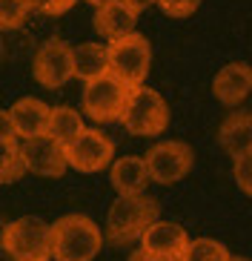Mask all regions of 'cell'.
Listing matches in <instances>:
<instances>
[{
    "label": "cell",
    "mask_w": 252,
    "mask_h": 261,
    "mask_svg": "<svg viewBox=\"0 0 252 261\" xmlns=\"http://www.w3.org/2000/svg\"><path fill=\"white\" fill-rule=\"evenodd\" d=\"M26 175V161H23V149L15 141H0V184H12Z\"/></svg>",
    "instance_id": "obj_19"
},
{
    "label": "cell",
    "mask_w": 252,
    "mask_h": 261,
    "mask_svg": "<svg viewBox=\"0 0 252 261\" xmlns=\"http://www.w3.org/2000/svg\"><path fill=\"white\" fill-rule=\"evenodd\" d=\"M9 115H12L15 135L29 141V138H38V135H46L52 107H46L43 100H38V98H20L15 107L9 109Z\"/></svg>",
    "instance_id": "obj_12"
},
{
    "label": "cell",
    "mask_w": 252,
    "mask_h": 261,
    "mask_svg": "<svg viewBox=\"0 0 252 261\" xmlns=\"http://www.w3.org/2000/svg\"><path fill=\"white\" fill-rule=\"evenodd\" d=\"M135 23H137V15L129 6H123V3H112V6H103V9L95 12V29H98L109 43L118 40V38L132 35V32H135Z\"/></svg>",
    "instance_id": "obj_16"
},
{
    "label": "cell",
    "mask_w": 252,
    "mask_h": 261,
    "mask_svg": "<svg viewBox=\"0 0 252 261\" xmlns=\"http://www.w3.org/2000/svg\"><path fill=\"white\" fill-rule=\"evenodd\" d=\"M29 17L26 0H0V29H20Z\"/></svg>",
    "instance_id": "obj_21"
},
{
    "label": "cell",
    "mask_w": 252,
    "mask_h": 261,
    "mask_svg": "<svg viewBox=\"0 0 252 261\" xmlns=\"http://www.w3.org/2000/svg\"><path fill=\"white\" fill-rule=\"evenodd\" d=\"M0 244L12 261H49L52 258V224L35 215L15 218L3 227Z\"/></svg>",
    "instance_id": "obj_3"
},
{
    "label": "cell",
    "mask_w": 252,
    "mask_h": 261,
    "mask_svg": "<svg viewBox=\"0 0 252 261\" xmlns=\"http://www.w3.org/2000/svg\"><path fill=\"white\" fill-rule=\"evenodd\" d=\"M26 172H35L40 178H61L66 172V146L58 144L52 135H38L20 144Z\"/></svg>",
    "instance_id": "obj_10"
},
{
    "label": "cell",
    "mask_w": 252,
    "mask_h": 261,
    "mask_svg": "<svg viewBox=\"0 0 252 261\" xmlns=\"http://www.w3.org/2000/svg\"><path fill=\"white\" fill-rule=\"evenodd\" d=\"M54 3H58V15H63V12H69V9L75 6L77 0H54Z\"/></svg>",
    "instance_id": "obj_28"
},
{
    "label": "cell",
    "mask_w": 252,
    "mask_h": 261,
    "mask_svg": "<svg viewBox=\"0 0 252 261\" xmlns=\"http://www.w3.org/2000/svg\"><path fill=\"white\" fill-rule=\"evenodd\" d=\"M121 3H123V6H129L132 12L137 15V12H144V9H149L152 3H158V0H121Z\"/></svg>",
    "instance_id": "obj_26"
},
{
    "label": "cell",
    "mask_w": 252,
    "mask_h": 261,
    "mask_svg": "<svg viewBox=\"0 0 252 261\" xmlns=\"http://www.w3.org/2000/svg\"><path fill=\"white\" fill-rule=\"evenodd\" d=\"M129 261H163V258H155V255L144 253V250H135V253L129 255Z\"/></svg>",
    "instance_id": "obj_27"
},
{
    "label": "cell",
    "mask_w": 252,
    "mask_h": 261,
    "mask_svg": "<svg viewBox=\"0 0 252 261\" xmlns=\"http://www.w3.org/2000/svg\"><path fill=\"white\" fill-rule=\"evenodd\" d=\"M86 3H92L95 9H103V6H112V3H121V0H86Z\"/></svg>",
    "instance_id": "obj_29"
},
{
    "label": "cell",
    "mask_w": 252,
    "mask_h": 261,
    "mask_svg": "<svg viewBox=\"0 0 252 261\" xmlns=\"http://www.w3.org/2000/svg\"><path fill=\"white\" fill-rule=\"evenodd\" d=\"M109 178H112V187L118 190V195H144V190L152 181L149 169H146V161L137 158V155H126V158L112 161Z\"/></svg>",
    "instance_id": "obj_14"
},
{
    "label": "cell",
    "mask_w": 252,
    "mask_h": 261,
    "mask_svg": "<svg viewBox=\"0 0 252 261\" xmlns=\"http://www.w3.org/2000/svg\"><path fill=\"white\" fill-rule=\"evenodd\" d=\"M115 144L100 129H83L72 144H66V164L77 172H100L112 167Z\"/></svg>",
    "instance_id": "obj_9"
},
{
    "label": "cell",
    "mask_w": 252,
    "mask_h": 261,
    "mask_svg": "<svg viewBox=\"0 0 252 261\" xmlns=\"http://www.w3.org/2000/svg\"><path fill=\"white\" fill-rule=\"evenodd\" d=\"M218 144L227 155L238 158L252 149V112H229L218 129Z\"/></svg>",
    "instance_id": "obj_15"
},
{
    "label": "cell",
    "mask_w": 252,
    "mask_h": 261,
    "mask_svg": "<svg viewBox=\"0 0 252 261\" xmlns=\"http://www.w3.org/2000/svg\"><path fill=\"white\" fill-rule=\"evenodd\" d=\"M186 244H189V236L181 224L160 221V218L155 224H149V230L141 236V250L163 261H181Z\"/></svg>",
    "instance_id": "obj_11"
},
{
    "label": "cell",
    "mask_w": 252,
    "mask_h": 261,
    "mask_svg": "<svg viewBox=\"0 0 252 261\" xmlns=\"http://www.w3.org/2000/svg\"><path fill=\"white\" fill-rule=\"evenodd\" d=\"M35 81L46 89H61L63 84H69L75 77V58H72V46L63 40L52 38L40 43V49L35 52V63H32Z\"/></svg>",
    "instance_id": "obj_8"
},
{
    "label": "cell",
    "mask_w": 252,
    "mask_h": 261,
    "mask_svg": "<svg viewBox=\"0 0 252 261\" xmlns=\"http://www.w3.org/2000/svg\"><path fill=\"white\" fill-rule=\"evenodd\" d=\"M232 175H235V184L241 187V192L252 195V149L235 158V164H232Z\"/></svg>",
    "instance_id": "obj_22"
},
{
    "label": "cell",
    "mask_w": 252,
    "mask_h": 261,
    "mask_svg": "<svg viewBox=\"0 0 252 261\" xmlns=\"http://www.w3.org/2000/svg\"><path fill=\"white\" fill-rule=\"evenodd\" d=\"M121 123L126 126L129 135L135 138H152L169 126V107L166 100L160 98L155 89L149 86H135L129 89V98H126V107H123Z\"/></svg>",
    "instance_id": "obj_4"
},
{
    "label": "cell",
    "mask_w": 252,
    "mask_h": 261,
    "mask_svg": "<svg viewBox=\"0 0 252 261\" xmlns=\"http://www.w3.org/2000/svg\"><path fill=\"white\" fill-rule=\"evenodd\" d=\"M232 261H249V258H244V255H232Z\"/></svg>",
    "instance_id": "obj_30"
},
{
    "label": "cell",
    "mask_w": 252,
    "mask_h": 261,
    "mask_svg": "<svg viewBox=\"0 0 252 261\" xmlns=\"http://www.w3.org/2000/svg\"><path fill=\"white\" fill-rule=\"evenodd\" d=\"M83 118L80 112H75L72 107H52V115H49V129L46 135H52L58 144H72V141L83 132Z\"/></svg>",
    "instance_id": "obj_18"
},
{
    "label": "cell",
    "mask_w": 252,
    "mask_h": 261,
    "mask_svg": "<svg viewBox=\"0 0 252 261\" xmlns=\"http://www.w3.org/2000/svg\"><path fill=\"white\" fill-rule=\"evenodd\" d=\"M15 126H12V115L6 109H0V141H15Z\"/></svg>",
    "instance_id": "obj_25"
},
{
    "label": "cell",
    "mask_w": 252,
    "mask_h": 261,
    "mask_svg": "<svg viewBox=\"0 0 252 261\" xmlns=\"http://www.w3.org/2000/svg\"><path fill=\"white\" fill-rule=\"evenodd\" d=\"M144 161L155 184H175V181L189 175L195 152L183 141H158L155 146H149Z\"/></svg>",
    "instance_id": "obj_7"
},
{
    "label": "cell",
    "mask_w": 252,
    "mask_h": 261,
    "mask_svg": "<svg viewBox=\"0 0 252 261\" xmlns=\"http://www.w3.org/2000/svg\"><path fill=\"white\" fill-rule=\"evenodd\" d=\"M103 247V232L92 218L80 213L63 215L52 224V258L92 261Z\"/></svg>",
    "instance_id": "obj_2"
},
{
    "label": "cell",
    "mask_w": 252,
    "mask_h": 261,
    "mask_svg": "<svg viewBox=\"0 0 252 261\" xmlns=\"http://www.w3.org/2000/svg\"><path fill=\"white\" fill-rule=\"evenodd\" d=\"M72 58H75V77H83L86 84L109 75V52L100 43H80L72 49Z\"/></svg>",
    "instance_id": "obj_17"
},
{
    "label": "cell",
    "mask_w": 252,
    "mask_h": 261,
    "mask_svg": "<svg viewBox=\"0 0 252 261\" xmlns=\"http://www.w3.org/2000/svg\"><path fill=\"white\" fill-rule=\"evenodd\" d=\"M126 98H129V86L121 84L118 77L112 75L95 77V81H89L83 86V112L95 123L121 121Z\"/></svg>",
    "instance_id": "obj_6"
},
{
    "label": "cell",
    "mask_w": 252,
    "mask_h": 261,
    "mask_svg": "<svg viewBox=\"0 0 252 261\" xmlns=\"http://www.w3.org/2000/svg\"><path fill=\"white\" fill-rule=\"evenodd\" d=\"M26 6H29V12H38V15H49V17L58 15V3L54 0H26Z\"/></svg>",
    "instance_id": "obj_24"
},
{
    "label": "cell",
    "mask_w": 252,
    "mask_h": 261,
    "mask_svg": "<svg viewBox=\"0 0 252 261\" xmlns=\"http://www.w3.org/2000/svg\"><path fill=\"white\" fill-rule=\"evenodd\" d=\"M252 89V66L249 63H227L212 81L215 98L227 103V107H238L241 100L249 95Z\"/></svg>",
    "instance_id": "obj_13"
},
{
    "label": "cell",
    "mask_w": 252,
    "mask_h": 261,
    "mask_svg": "<svg viewBox=\"0 0 252 261\" xmlns=\"http://www.w3.org/2000/svg\"><path fill=\"white\" fill-rule=\"evenodd\" d=\"M181 261H232V255L215 238H189Z\"/></svg>",
    "instance_id": "obj_20"
},
{
    "label": "cell",
    "mask_w": 252,
    "mask_h": 261,
    "mask_svg": "<svg viewBox=\"0 0 252 261\" xmlns=\"http://www.w3.org/2000/svg\"><path fill=\"white\" fill-rule=\"evenodd\" d=\"M106 52H109V75L118 77L129 89L144 86L149 66H152V49H149V40L144 35L132 32L126 38L112 40L106 46Z\"/></svg>",
    "instance_id": "obj_5"
},
{
    "label": "cell",
    "mask_w": 252,
    "mask_h": 261,
    "mask_svg": "<svg viewBox=\"0 0 252 261\" xmlns=\"http://www.w3.org/2000/svg\"><path fill=\"white\" fill-rule=\"evenodd\" d=\"M158 3L169 17H189L201 6V0H158Z\"/></svg>",
    "instance_id": "obj_23"
},
{
    "label": "cell",
    "mask_w": 252,
    "mask_h": 261,
    "mask_svg": "<svg viewBox=\"0 0 252 261\" xmlns=\"http://www.w3.org/2000/svg\"><path fill=\"white\" fill-rule=\"evenodd\" d=\"M158 201L149 195H118L106 215V244L126 247L132 241H141L149 224L158 221Z\"/></svg>",
    "instance_id": "obj_1"
}]
</instances>
